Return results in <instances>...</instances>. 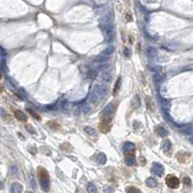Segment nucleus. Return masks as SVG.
<instances>
[{"label":"nucleus","instance_id":"f257e3e1","mask_svg":"<svg viewBox=\"0 0 193 193\" xmlns=\"http://www.w3.org/2000/svg\"><path fill=\"white\" fill-rule=\"evenodd\" d=\"M101 30L104 34V37L106 39V42L113 43L116 39V32H115V26L113 22H101L100 24Z\"/></svg>","mask_w":193,"mask_h":193},{"label":"nucleus","instance_id":"f03ea898","mask_svg":"<svg viewBox=\"0 0 193 193\" xmlns=\"http://www.w3.org/2000/svg\"><path fill=\"white\" fill-rule=\"evenodd\" d=\"M38 176L40 179V185L44 191L49 189V177L47 170L43 167H38Z\"/></svg>","mask_w":193,"mask_h":193},{"label":"nucleus","instance_id":"7ed1b4c3","mask_svg":"<svg viewBox=\"0 0 193 193\" xmlns=\"http://www.w3.org/2000/svg\"><path fill=\"white\" fill-rule=\"evenodd\" d=\"M115 112H116V106L113 105V104H108V105L104 108V110H103V112L101 113L102 120L111 122Z\"/></svg>","mask_w":193,"mask_h":193},{"label":"nucleus","instance_id":"20e7f679","mask_svg":"<svg viewBox=\"0 0 193 193\" xmlns=\"http://www.w3.org/2000/svg\"><path fill=\"white\" fill-rule=\"evenodd\" d=\"M113 51H115V47H113V46L107 47L100 54H98L97 57L95 58V60L96 61H99V62H105V61H107L108 59L111 57V54L113 52Z\"/></svg>","mask_w":193,"mask_h":193},{"label":"nucleus","instance_id":"39448f33","mask_svg":"<svg viewBox=\"0 0 193 193\" xmlns=\"http://www.w3.org/2000/svg\"><path fill=\"white\" fill-rule=\"evenodd\" d=\"M166 185L168 187H170V188H173V189L178 188L180 185V180L174 175H169L166 178Z\"/></svg>","mask_w":193,"mask_h":193},{"label":"nucleus","instance_id":"423d86ee","mask_svg":"<svg viewBox=\"0 0 193 193\" xmlns=\"http://www.w3.org/2000/svg\"><path fill=\"white\" fill-rule=\"evenodd\" d=\"M93 92L98 96L99 99H101L103 97H105L108 94V88L105 86L102 85H96L93 88Z\"/></svg>","mask_w":193,"mask_h":193},{"label":"nucleus","instance_id":"0eeeda50","mask_svg":"<svg viewBox=\"0 0 193 193\" xmlns=\"http://www.w3.org/2000/svg\"><path fill=\"white\" fill-rule=\"evenodd\" d=\"M151 173L157 177H161L163 175V173H164V167H163L160 163L154 162L151 167Z\"/></svg>","mask_w":193,"mask_h":193},{"label":"nucleus","instance_id":"6e6552de","mask_svg":"<svg viewBox=\"0 0 193 193\" xmlns=\"http://www.w3.org/2000/svg\"><path fill=\"white\" fill-rule=\"evenodd\" d=\"M100 76H101V79H102L103 82H105V83L111 82V80H112V71H111V69H109L107 67L102 69V72L100 74Z\"/></svg>","mask_w":193,"mask_h":193},{"label":"nucleus","instance_id":"1a4fd4ad","mask_svg":"<svg viewBox=\"0 0 193 193\" xmlns=\"http://www.w3.org/2000/svg\"><path fill=\"white\" fill-rule=\"evenodd\" d=\"M165 77V73L162 71V68L156 67L155 70H153V78H154L155 82H160L162 81Z\"/></svg>","mask_w":193,"mask_h":193},{"label":"nucleus","instance_id":"9d476101","mask_svg":"<svg viewBox=\"0 0 193 193\" xmlns=\"http://www.w3.org/2000/svg\"><path fill=\"white\" fill-rule=\"evenodd\" d=\"M124 162L127 166H133L135 165V156L133 154V152H127L125 153V156H124Z\"/></svg>","mask_w":193,"mask_h":193},{"label":"nucleus","instance_id":"9b49d317","mask_svg":"<svg viewBox=\"0 0 193 193\" xmlns=\"http://www.w3.org/2000/svg\"><path fill=\"white\" fill-rule=\"evenodd\" d=\"M122 148H123V151L125 153L133 152V151H135V145L131 142H125L122 146Z\"/></svg>","mask_w":193,"mask_h":193},{"label":"nucleus","instance_id":"f8f14e48","mask_svg":"<svg viewBox=\"0 0 193 193\" xmlns=\"http://www.w3.org/2000/svg\"><path fill=\"white\" fill-rule=\"evenodd\" d=\"M15 117H16L17 120H19V121H26L27 120V117L23 112H22L21 110H16L14 112Z\"/></svg>","mask_w":193,"mask_h":193},{"label":"nucleus","instance_id":"ddd939ff","mask_svg":"<svg viewBox=\"0 0 193 193\" xmlns=\"http://www.w3.org/2000/svg\"><path fill=\"white\" fill-rule=\"evenodd\" d=\"M110 123L111 122H109V121H105V120H102L101 123H100V125H99V128H100V131L103 132V133H107L109 130H110Z\"/></svg>","mask_w":193,"mask_h":193},{"label":"nucleus","instance_id":"4468645a","mask_svg":"<svg viewBox=\"0 0 193 193\" xmlns=\"http://www.w3.org/2000/svg\"><path fill=\"white\" fill-rule=\"evenodd\" d=\"M146 185L151 187V188H155V187L158 185V181L154 178H148V179L146 180Z\"/></svg>","mask_w":193,"mask_h":193},{"label":"nucleus","instance_id":"2eb2a0df","mask_svg":"<svg viewBox=\"0 0 193 193\" xmlns=\"http://www.w3.org/2000/svg\"><path fill=\"white\" fill-rule=\"evenodd\" d=\"M22 190H23L22 185L21 184H19V182H14L12 185L11 191L13 193H21V192H22Z\"/></svg>","mask_w":193,"mask_h":193},{"label":"nucleus","instance_id":"dca6fc26","mask_svg":"<svg viewBox=\"0 0 193 193\" xmlns=\"http://www.w3.org/2000/svg\"><path fill=\"white\" fill-rule=\"evenodd\" d=\"M156 133L158 135H159L160 137H167L168 136V134H169V132H168V130L167 129H165L164 127L163 126H157L156 127Z\"/></svg>","mask_w":193,"mask_h":193},{"label":"nucleus","instance_id":"f3484780","mask_svg":"<svg viewBox=\"0 0 193 193\" xmlns=\"http://www.w3.org/2000/svg\"><path fill=\"white\" fill-rule=\"evenodd\" d=\"M162 150L164 152H168L171 148H172V144H171V141L170 140H165L164 142L162 143Z\"/></svg>","mask_w":193,"mask_h":193},{"label":"nucleus","instance_id":"a211bd4d","mask_svg":"<svg viewBox=\"0 0 193 193\" xmlns=\"http://www.w3.org/2000/svg\"><path fill=\"white\" fill-rule=\"evenodd\" d=\"M157 53V51L155 48L153 47H147V49H146V54L148 56V57H153L155 56Z\"/></svg>","mask_w":193,"mask_h":193},{"label":"nucleus","instance_id":"6ab92c4d","mask_svg":"<svg viewBox=\"0 0 193 193\" xmlns=\"http://www.w3.org/2000/svg\"><path fill=\"white\" fill-rule=\"evenodd\" d=\"M96 161L101 165L105 164V163L107 162V157L105 155V153H102V152L99 153V154L96 156Z\"/></svg>","mask_w":193,"mask_h":193},{"label":"nucleus","instance_id":"aec40b11","mask_svg":"<svg viewBox=\"0 0 193 193\" xmlns=\"http://www.w3.org/2000/svg\"><path fill=\"white\" fill-rule=\"evenodd\" d=\"M140 106H141V99L139 95H135L132 100V107L134 109H138Z\"/></svg>","mask_w":193,"mask_h":193},{"label":"nucleus","instance_id":"412c9836","mask_svg":"<svg viewBox=\"0 0 193 193\" xmlns=\"http://www.w3.org/2000/svg\"><path fill=\"white\" fill-rule=\"evenodd\" d=\"M97 75H98V73L96 70H90L87 72V78L90 79V80L93 81V80H95V79L97 78Z\"/></svg>","mask_w":193,"mask_h":193},{"label":"nucleus","instance_id":"4be33fe9","mask_svg":"<svg viewBox=\"0 0 193 193\" xmlns=\"http://www.w3.org/2000/svg\"><path fill=\"white\" fill-rule=\"evenodd\" d=\"M83 130H85V132L90 136H95L96 135V131H95V129H93L92 127L86 126L85 128H83Z\"/></svg>","mask_w":193,"mask_h":193},{"label":"nucleus","instance_id":"5701e85b","mask_svg":"<svg viewBox=\"0 0 193 193\" xmlns=\"http://www.w3.org/2000/svg\"><path fill=\"white\" fill-rule=\"evenodd\" d=\"M87 191L90 192V193H95L97 192V188L94 184H92V182H88L87 184Z\"/></svg>","mask_w":193,"mask_h":193},{"label":"nucleus","instance_id":"b1692460","mask_svg":"<svg viewBox=\"0 0 193 193\" xmlns=\"http://www.w3.org/2000/svg\"><path fill=\"white\" fill-rule=\"evenodd\" d=\"M120 85H121V79L118 78V80L116 83L115 88H113V95H117V93L118 92V90H120Z\"/></svg>","mask_w":193,"mask_h":193},{"label":"nucleus","instance_id":"393cba45","mask_svg":"<svg viewBox=\"0 0 193 193\" xmlns=\"http://www.w3.org/2000/svg\"><path fill=\"white\" fill-rule=\"evenodd\" d=\"M98 100H99L98 96L95 94L94 92L92 91V93H91V94L90 95V103H96Z\"/></svg>","mask_w":193,"mask_h":193},{"label":"nucleus","instance_id":"a878e982","mask_svg":"<svg viewBox=\"0 0 193 193\" xmlns=\"http://www.w3.org/2000/svg\"><path fill=\"white\" fill-rule=\"evenodd\" d=\"M9 173H10V175H11V176H17L18 175V169L15 166H12V167H10Z\"/></svg>","mask_w":193,"mask_h":193},{"label":"nucleus","instance_id":"bb28decb","mask_svg":"<svg viewBox=\"0 0 193 193\" xmlns=\"http://www.w3.org/2000/svg\"><path fill=\"white\" fill-rule=\"evenodd\" d=\"M27 112L29 113H30V115L32 116V117H35L36 118V120H41V117H40V116H39L38 115V113H36L35 112H34V111H32L31 110V109H27Z\"/></svg>","mask_w":193,"mask_h":193},{"label":"nucleus","instance_id":"cd10ccee","mask_svg":"<svg viewBox=\"0 0 193 193\" xmlns=\"http://www.w3.org/2000/svg\"><path fill=\"white\" fill-rule=\"evenodd\" d=\"M126 192H128V193H134V192H135V193H140L141 190L138 189V188H136V187L131 186V187H129V188L126 189Z\"/></svg>","mask_w":193,"mask_h":193},{"label":"nucleus","instance_id":"c85d7f7f","mask_svg":"<svg viewBox=\"0 0 193 193\" xmlns=\"http://www.w3.org/2000/svg\"><path fill=\"white\" fill-rule=\"evenodd\" d=\"M123 54H124L125 57H130L131 56V51L129 48H125L123 49Z\"/></svg>","mask_w":193,"mask_h":193},{"label":"nucleus","instance_id":"c756f323","mask_svg":"<svg viewBox=\"0 0 193 193\" xmlns=\"http://www.w3.org/2000/svg\"><path fill=\"white\" fill-rule=\"evenodd\" d=\"M147 108L150 109L151 111H153V106H152V101L151 98H147Z\"/></svg>","mask_w":193,"mask_h":193},{"label":"nucleus","instance_id":"7c9ffc66","mask_svg":"<svg viewBox=\"0 0 193 193\" xmlns=\"http://www.w3.org/2000/svg\"><path fill=\"white\" fill-rule=\"evenodd\" d=\"M25 128H26V130H27L29 133H31V134H35V133H36L35 129H34V128H33L30 124H27V125L25 126Z\"/></svg>","mask_w":193,"mask_h":193},{"label":"nucleus","instance_id":"2f4dec72","mask_svg":"<svg viewBox=\"0 0 193 193\" xmlns=\"http://www.w3.org/2000/svg\"><path fill=\"white\" fill-rule=\"evenodd\" d=\"M90 112V107L88 105H86L83 107V113H85V115H86V113H88Z\"/></svg>","mask_w":193,"mask_h":193},{"label":"nucleus","instance_id":"473e14b6","mask_svg":"<svg viewBox=\"0 0 193 193\" xmlns=\"http://www.w3.org/2000/svg\"><path fill=\"white\" fill-rule=\"evenodd\" d=\"M184 184L185 185H191V180L189 179L188 177H185V179H184Z\"/></svg>","mask_w":193,"mask_h":193},{"label":"nucleus","instance_id":"72a5a7b5","mask_svg":"<svg viewBox=\"0 0 193 193\" xmlns=\"http://www.w3.org/2000/svg\"><path fill=\"white\" fill-rule=\"evenodd\" d=\"M0 116L3 117L4 118H5V117H8L7 113H6V111H5L3 108H0Z\"/></svg>","mask_w":193,"mask_h":193},{"label":"nucleus","instance_id":"f704fd0d","mask_svg":"<svg viewBox=\"0 0 193 193\" xmlns=\"http://www.w3.org/2000/svg\"><path fill=\"white\" fill-rule=\"evenodd\" d=\"M42 151H43L44 152H45L47 155H52V151H49V148H47V151H46V150H45V147H42Z\"/></svg>","mask_w":193,"mask_h":193},{"label":"nucleus","instance_id":"c9c22d12","mask_svg":"<svg viewBox=\"0 0 193 193\" xmlns=\"http://www.w3.org/2000/svg\"><path fill=\"white\" fill-rule=\"evenodd\" d=\"M30 181H31V185L33 187H35V181H34V178L32 177V175H30Z\"/></svg>","mask_w":193,"mask_h":193},{"label":"nucleus","instance_id":"e433bc0d","mask_svg":"<svg viewBox=\"0 0 193 193\" xmlns=\"http://www.w3.org/2000/svg\"><path fill=\"white\" fill-rule=\"evenodd\" d=\"M108 187L109 186H106V188H105V190H104V191H105V192H113V188H108Z\"/></svg>","mask_w":193,"mask_h":193},{"label":"nucleus","instance_id":"4c0bfd02","mask_svg":"<svg viewBox=\"0 0 193 193\" xmlns=\"http://www.w3.org/2000/svg\"><path fill=\"white\" fill-rule=\"evenodd\" d=\"M146 2L147 3H154L155 0H146Z\"/></svg>","mask_w":193,"mask_h":193},{"label":"nucleus","instance_id":"58836bf2","mask_svg":"<svg viewBox=\"0 0 193 193\" xmlns=\"http://www.w3.org/2000/svg\"><path fill=\"white\" fill-rule=\"evenodd\" d=\"M2 91H3V87L0 86V92H2Z\"/></svg>","mask_w":193,"mask_h":193},{"label":"nucleus","instance_id":"ea45409f","mask_svg":"<svg viewBox=\"0 0 193 193\" xmlns=\"http://www.w3.org/2000/svg\"><path fill=\"white\" fill-rule=\"evenodd\" d=\"M1 78H2V75H1V72H0V80H1Z\"/></svg>","mask_w":193,"mask_h":193},{"label":"nucleus","instance_id":"a19ab883","mask_svg":"<svg viewBox=\"0 0 193 193\" xmlns=\"http://www.w3.org/2000/svg\"><path fill=\"white\" fill-rule=\"evenodd\" d=\"M0 185H1V184H0Z\"/></svg>","mask_w":193,"mask_h":193}]
</instances>
